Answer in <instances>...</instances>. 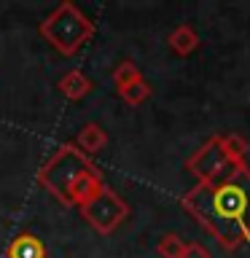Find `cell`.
<instances>
[{
    "label": "cell",
    "instance_id": "1",
    "mask_svg": "<svg viewBox=\"0 0 250 258\" xmlns=\"http://www.w3.org/2000/svg\"><path fill=\"white\" fill-rule=\"evenodd\" d=\"M183 210L215 237L223 250L250 242V167H234L218 183H197L180 199Z\"/></svg>",
    "mask_w": 250,
    "mask_h": 258
},
{
    "label": "cell",
    "instance_id": "2",
    "mask_svg": "<svg viewBox=\"0 0 250 258\" xmlns=\"http://www.w3.org/2000/svg\"><path fill=\"white\" fill-rule=\"evenodd\" d=\"M38 185L65 207H84L105 185V175L86 153L65 143L40 164Z\"/></svg>",
    "mask_w": 250,
    "mask_h": 258
},
{
    "label": "cell",
    "instance_id": "3",
    "mask_svg": "<svg viewBox=\"0 0 250 258\" xmlns=\"http://www.w3.org/2000/svg\"><path fill=\"white\" fill-rule=\"evenodd\" d=\"M94 32H97V24L73 0H62L38 24V35L62 56H76L94 38Z\"/></svg>",
    "mask_w": 250,
    "mask_h": 258
},
{
    "label": "cell",
    "instance_id": "4",
    "mask_svg": "<svg viewBox=\"0 0 250 258\" xmlns=\"http://www.w3.org/2000/svg\"><path fill=\"white\" fill-rule=\"evenodd\" d=\"M78 213L97 234L108 237V234H113L129 218V205L105 183L84 207H78Z\"/></svg>",
    "mask_w": 250,
    "mask_h": 258
},
{
    "label": "cell",
    "instance_id": "5",
    "mask_svg": "<svg viewBox=\"0 0 250 258\" xmlns=\"http://www.w3.org/2000/svg\"><path fill=\"white\" fill-rule=\"evenodd\" d=\"M185 169H189L199 183H218V180H223V177L234 169V164H231V159L226 156V151L221 145V135L207 137V140L202 143L189 159H185Z\"/></svg>",
    "mask_w": 250,
    "mask_h": 258
},
{
    "label": "cell",
    "instance_id": "6",
    "mask_svg": "<svg viewBox=\"0 0 250 258\" xmlns=\"http://www.w3.org/2000/svg\"><path fill=\"white\" fill-rule=\"evenodd\" d=\"M56 89H59V94L65 97V100L78 102V100H84L86 94H92L94 84H92V78L84 76L78 68H73V70H68L59 81H56Z\"/></svg>",
    "mask_w": 250,
    "mask_h": 258
},
{
    "label": "cell",
    "instance_id": "7",
    "mask_svg": "<svg viewBox=\"0 0 250 258\" xmlns=\"http://www.w3.org/2000/svg\"><path fill=\"white\" fill-rule=\"evenodd\" d=\"M73 145H76L81 153H86V156H94V153H100L105 145H108V132H105L97 121H86V124L78 129Z\"/></svg>",
    "mask_w": 250,
    "mask_h": 258
},
{
    "label": "cell",
    "instance_id": "8",
    "mask_svg": "<svg viewBox=\"0 0 250 258\" xmlns=\"http://www.w3.org/2000/svg\"><path fill=\"white\" fill-rule=\"evenodd\" d=\"M6 258H46V245L32 231H22L8 242Z\"/></svg>",
    "mask_w": 250,
    "mask_h": 258
},
{
    "label": "cell",
    "instance_id": "9",
    "mask_svg": "<svg viewBox=\"0 0 250 258\" xmlns=\"http://www.w3.org/2000/svg\"><path fill=\"white\" fill-rule=\"evenodd\" d=\"M167 43H169V48H172L177 56H191L199 48V35H197V30H194L191 24L183 22V24H177V27L169 32Z\"/></svg>",
    "mask_w": 250,
    "mask_h": 258
},
{
    "label": "cell",
    "instance_id": "10",
    "mask_svg": "<svg viewBox=\"0 0 250 258\" xmlns=\"http://www.w3.org/2000/svg\"><path fill=\"white\" fill-rule=\"evenodd\" d=\"M221 145H223L226 156L231 159V164H234V167L247 164L245 159H247V153H250V143H247V137H245V135L226 132V135H221Z\"/></svg>",
    "mask_w": 250,
    "mask_h": 258
},
{
    "label": "cell",
    "instance_id": "11",
    "mask_svg": "<svg viewBox=\"0 0 250 258\" xmlns=\"http://www.w3.org/2000/svg\"><path fill=\"white\" fill-rule=\"evenodd\" d=\"M151 94H153V89H151V84H148L145 78L135 81V84H129V86H124V89H118V97H121L127 105H132V108L143 105Z\"/></svg>",
    "mask_w": 250,
    "mask_h": 258
},
{
    "label": "cell",
    "instance_id": "12",
    "mask_svg": "<svg viewBox=\"0 0 250 258\" xmlns=\"http://www.w3.org/2000/svg\"><path fill=\"white\" fill-rule=\"evenodd\" d=\"M140 78H143V73H140V68H137L132 59L118 62L116 70H113V84H116V89H124V86L135 84V81H140Z\"/></svg>",
    "mask_w": 250,
    "mask_h": 258
},
{
    "label": "cell",
    "instance_id": "13",
    "mask_svg": "<svg viewBox=\"0 0 250 258\" xmlns=\"http://www.w3.org/2000/svg\"><path fill=\"white\" fill-rule=\"evenodd\" d=\"M183 247H185V242L177 237V234H164V237L159 239V245H156V253L161 258H180Z\"/></svg>",
    "mask_w": 250,
    "mask_h": 258
},
{
    "label": "cell",
    "instance_id": "14",
    "mask_svg": "<svg viewBox=\"0 0 250 258\" xmlns=\"http://www.w3.org/2000/svg\"><path fill=\"white\" fill-rule=\"evenodd\" d=\"M180 258H213V255H210V250L202 242H185Z\"/></svg>",
    "mask_w": 250,
    "mask_h": 258
}]
</instances>
